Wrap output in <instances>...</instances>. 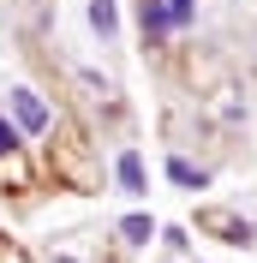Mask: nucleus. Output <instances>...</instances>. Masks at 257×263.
<instances>
[{
  "label": "nucleus",
  "mask_w": 257,
  "mask_h": 263,
  "mask_svg": "<svg viewBox=\"0 0 257 263\" xmlns=\"http://www.w3.org/2000/svg\"><path fill=\"white\" fill-rule=\"evenodd\" d=\"M18 149H24V132H18V126H12V114L0 108V156H18Z\"/></svg>",
  "instance_id": "9"
},
{
  "label": "nucleus",
  "mask_w": 257,
  "mask_h": 263,
  "mask_svg": "<svg viewBox=\"0 0 257 263\" xmlns=\"http://www.w3.org/2000/svg\"><path fill=\"white\" fill-rule=\"evenodd\" d=\"M168 180L179 192H209V167H192L186 156H168Z\"/></svg>",
  "instance_id": "5"
},
{
  "label": "nucleus",
  "mask_w": 257,
  "mask_h": 263,
  "mask_svg": "<svg viewBox=\"0 0 257 263\" xmlns=\"http://www.w3.org/2000/svg\"><path fill=\"white\" fill-rule=\"evenodd\" d=\"M114 180H120V192H126V197H144V192H150L144 156H138V149H120V156H114Z\"/></svg>",
  "instance_id": "3"
},
{
  "label": "nucleus",
  "mask_w": 257,
  "mask_h": 263,
  "mask_svg": "<svg viewBox=\"0 0 257 263\" xmlns=\"http://www.w3.org/2000/svg\"><path fill=\"white\" fill-rule=\"evenodd\" d=\"M138 30H144V42L150 48H161V42H168V6H161V0H138Z\"/></svg>",
  "instance_id": "4"
},
{
  "label": "nucleus",
  "mask_w": 257,
  "mask_h": 263,
  "mask_svg": "<svg viewBox=\"0 0 257 263\" xmlns=\"http://www.w3.org/2000/svg\"><path fill=\"white\" fill-rule=\"evenodd\" d=\"M156 233H161V239H168L174 251H186V246H192V239H186V228H156Z\"/></svg>",
  "instance_id": "10"
},
{
  "label": "nucleus",
  "mask_w": 257,
  "mask_h": 263,
  "mask_svg": "<svg viewBox=\"0 0 257 263\" xmlns=\"http://www.w3.org/2000/svg\"><path fill=\"white\" fill-rule=\"evenodd\" d=\"M120 239H126V246H150V239H156V221H150L144 210L120 215Z\"/></svg>",
  "instance_id": "7"
},
{
  "label": "nucleus",
  "mask_w": 257,
  "mask_h": 263,
  "mask_svg": "<svg viewBox=\"0 0 257 263\" xmlns=\"http://www.w3.org/2000/svg\"><path fill=\"white\" fill-rule=\"evenodd\" d=\"M0 263H30V257H24V251H18L12 239H0Z\"/></svg>",
  "instance_id": "11"
},
{
  "label": "nucleus",
  "mask_w": 257,
  "mask_h": 263,
  "mask_svg": "<svg viewBox=\"0 0 257 263\" xmlns=\"http://www.w3.org/2000/svg\"><path fill=\"white\" fill-rule=\"evenodd\" d=\"M197 228H204V233H222L227 246H251V239H257V228L245 221V215H233V210H197Z\"/></svg>",
  "instance_id": "2"
},
{
  "label": "nucleus",
  "mask_w": 257,
  "mask_h": 263,
  "mask_svg": "<svg viewBox=\"0 0 257 263\" xmlns=\"http://www.w3.org/2000/svg\"><path fill=\"white\" fill-rule=\"evenodd\" d=\"M161 6H168V30H192V18H197V0H161Z\"/></svg>",
  "instance_id": "8"
},
{
  "label": "nucleus",
  "mask_w": 257,
  "mask_h": 263,
  "mask_svg": "<svg viewBox=\"0 0 257 263\" xmlns=\"http://www.w3.org/2000/svg\"><path fill=\"white\" fill-rule=\"evenodd\" d=\"M84 18H90V30H96L102 42H114V36H120V6H114V0H90V6H84Z\"/></svg>",
  "instance_id": "6"
},
{
  "label": "nucleus",
  "mask_w": 257,
  "mask_h": 263,
  "mask_svg": "<svg viewBox=\"0 0 257 263\" xmlns=\"http://www.w3.org/2000/svg\"><path fill=\"white\" fill-rule=\"evenodd\" d=\"M6 114H12V126L24 132V138H42V132L54 126V108L42 102V90H30V84H12V90H6Z\"/></svg>",
  "instance_id": "1"
}]
</instances>
